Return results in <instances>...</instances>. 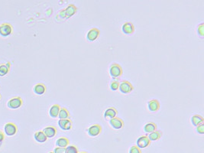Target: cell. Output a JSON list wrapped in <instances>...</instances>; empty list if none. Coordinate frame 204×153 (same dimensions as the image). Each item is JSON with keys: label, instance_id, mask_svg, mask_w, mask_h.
I'll return each instance as SVG.
<instances>
[{"label": "cell", "instance_id": "6da1fadb", "mask_svg": "<svg viewBox=\"0 0 204 153\" xmlns=\"http://www.w3.org/2000/svg\"><path fill=\"white\" fill-rule=\"evenodd\" d=\"M109 73L112 78L116 79V78L120 77L123 74V67L117 63H112L109 66Z\"/></svg>", "mask_w": 204, "mask_h": 153}, {"label": "cell", "instance_id": "7a4b0ae2", "mask_svg": "<svg viewBox=\"0 0 204 153\" xmlns=\"http://www.w3.org/2000/svg\"><path fill=\"white\" fill-rule=\"evenodd\" d=\"M118 90L123 94H128L134 90V87L128 81H123L119 84Z\"/></svg>", "mask_w": 204, "mask_h": 153}, {"label": "cell", "instance_id": "3957f363", "mask_svg": "<svg viewBox=\"0 0 204 153\" xmlns=\"http://www.w3.org/2000/svg\"><path fill=\"white\" fill-rule=\"evenodd\" d=\"M76 12H77V8H76L74 4L69 5L65 9L61 11V13H64V15H63L62 18H71V17H72L73 15H74L75 14H76Z\"/></svg>", "mask_w": 204, "mask_h": 153}, {"label": "cell", "instance_id": "277c9868", "mask_svg": "<svg viewBox=\"0 0 204 153\" xmlns=\"http://www.w3.org/2000/svg\"><path fill=\"white\" fill-rule=\"evenodd\" d=\"M102 133V126L99 124H93L88 128L87 133L90 136L96 137Z\"/></svg>", "mask_w": 204, "mask_h": 153}, {"label": "cell", "instance_id": "5b68a950", "mask_svg": "<svg viewBox=\"0 0 204 153\" xmlns=\"http://www.w3.org/2000/svg\"><path fill=\"white\" fill-rule=\"evenodd\" d=\"M100 34V31L97 28H92L90 30L88 31L86 34V39L88 41H95L99 38Z\"/></svg>", "mask_w": 204, "mask_h": 153}, {"label": "cell", "instance_id": "8992f818", "mask_svg": "<svg viewBox=\"0 0 204 153\" xmlns=\"http://www.w3.org/2000/svg\"><path fill=\"white\" fill-rule=\"evenodd\" d=\"M151 141L147 135H142L137 140V145L139 149H145V148L150 146Z\"/></svg>", "mask_w": 204, "mask_h": 153}, {"label": "cell", "instance_id": "52a82bcc", "mask_svg": "<svg viewBox=\"0 0 204 153\" xmlns=\"http://www.w3.org/2000/svg\"><path fill=\"white\" fill-rule=\"evenodd\" d=\"M109 125L112 128H113L114 129H121L124 127V121L121 118L119 117H115L113 119H111L109 120Z\"/></svg>", "mask_w": 204, "mask_h": 153}, {"label": "cell", "instance_id": "ba28073f", "mask_svg": "<svg viewBox=\"0 0 204 153\" xmlns=\"http://www.w3.org/2000/svg\"><path fill=\"white\" fill-rule=\"evenodd\" d=\"M57 123H58L59 127L62 130H64V131H69V130H71L72 129L73 126L72 121L70 119H59Z\"/></svg>", "mask_w": 204, "mask_h": 153}, {"label": "cell", "instance_id": "9c48e42d", "mask_svg": "<svg viewBox=\"0 0 204 153\" xmlns=\"http://www.w3.org/2000/svg\"><path fill=\"white\" fill-rule=\"evenodd\" d=\"M22 105V100L20 97H15V98L11 99L10 100H8L7 106L8 108L10 109H18Z\"/></svg>", "mask_w": 204, "mask_h": 153}, {"label": "cell", "instance_id": "30bf717a", "mask_svg": "<svg viewBox=\"0 0 204 153\" xmlns=\"http://www.w3.org/2000/svg\"><path fill=\"white\" fill-rule=\"evenodd\" d=\"M135 25L132 22H125L122 26V31H123L124 34H127V35H130V34H133L135 32Z\"/></svg>", "mask_w": 204, "mask_h": 153}, {"label": "cell", "instance_id": "8fae6325", "mask_svg": "<svg viewBox=\"0 0 204 153\" xmlns=\"http://www.w3.org/2000/svg\"><path fill=\"white\" fill-rule=\"evenodd\" d=\"M12 32H13V27L9 24L4 23L0 25V35L6 37L11 34Z\"/></svg>", "mask_w": 204, "mask_h": 153}, {"label": "cell", "instance_id": "7c38bea8", "mask_svg": "<svg viewBox=\"0 0 204 153\" xmlns=\"http://www.w3.org/2000/svg\"><path fill=\"white\" fill-rule=\"evenodd\" d=\"M160 107V102L156 99H153L148 102V109L151 113H155L159 110Z\"/></svg>", "mask_w": 204, "mask_h": 153}, {"label": "cell", "instance_id": "4fadbf2b", "mask_svg": "<svg viewBox=\"0 0 204 153\" xmlns=\"http://www.w3.org/2000/svg\"><path fill=\"white\" fill-rule=\"evenodd\" d=\"M4 130L5 133H6L8 136H13V135H15L17 133V127L13 123H8L5 126Z\"/></svg>", "mask_w": 204, "mask_h": 153}, {"label": "cell", "instance_id": "5bb4252c", "mask_svg": "<svg viewBox=\"0 0 204 153\" xmlns=\"http://www.w3.org/2000/svg\"><path fill=\"white\" fill-rule=\"evenodd\" d=\"M118 114V111L115 107H109V108L106 109L104 112V118L106 119H111L113 118L116 117V115Z\"/></svg>", "mask_w": 204, "mask_h": 153}, {"label": "cell", "instance_id": "9a60e30c", "mask_svg": "<svg viewBox=\"0 0 204 153\" xmlns=\"http://www.w3.org/2000/svg\"><path fill=\"white\" fill-rule=\"evenodd\" d=\"M43 133H44V135H46L47 138H53L57 134V129H56L55 127L54 126H48V127H45L43 129Z\"/></svg>", "mask_w": 204, "mask_h": 153}, {"label": "cell", "instance_id": "2e32d148", "mask_svg": "<svg viewBox=\"0 0 204 153\" xmlns=\"http://www.w3.org/2000/svg\"><path fill=\"white\" fill-rule=\"evenodd\" d=\"M34 139L36 142H39V143H44V142H45L48 140V138H47L46 135H44V133L42 131L36 132L34 135Z\"/></svg>", "mask_w": 204, "mask_h": 153}, {"label": "cell", "instance_id": "e0dca14e", "mask_svg": "<svg viewBox=\"0 0 204 153\" xmlns=\"http://www.w3.org/2000/svg\"><path fill=\"white\" fill-rule=\"evenodd\" d=\"M61 107L59 104H54L53 106H51V107L50 108L49 110V115L50 117L52 118H57L58 116L59 112Z\"/></svg>", "mask_w": 204, "mask_h": 153}, {"label": "cell", "instance_id": "ac0fdd59", "mask_svg": "<svg viewBox=\"0 0 204 153\" xmlns=\"http://www.w3.org/2000/svg\"><path fill=\"white\" fill-rule=\"evenodd\" d=\"M191 123L194 126H198L200 125L203 124L204 119L203 116H201L200 115H194L191 118Z\"/></svg>", "mask_w": 204, "mask_h": 153}, {"label": "cell", "instance_id": "d6986e66", "mask_svg": "<svg viewBox=\"0 0 204 153\" xmlns=\"http://www.w3.org/2000/svg\"><path fill=\"white\" fill-rule=\"evenodd\" d=\"M34 93L37 95H43L46 92V87L43 83H38L33 88Z\"/></svg>", "mask_w": 204, "mask_h": 153}, {"label": "cell", "instance_id": "ffe728a7", "mask_svg": "<svg viewBox=\"0 0 204 153\" xmlns=\"http://www.w3.org/2000/svg\"><path fill=\"white\" fill-rule=\"evenodd\" d=\"M157 130V125L156 123H152V122H150V123H146L144 126V131L146 133H151L153 132L156 131Z\"/></svg>", "mask_w": 204, "mask_h": 153}, {"label": "cell", "instance_id": "44dd1931", "mask_svg": "<svg viewBox=\"0 0 204 153\" xmlns=\"http://www.w3.org/2000/svg\"><path fill=\"white\" fill-rule=\"evenodd\" d=\"M70 141L66 137H60L58 140L56 141V145L57 147L60 148H66L69 145Z\"/></svg>", "mask_w": 204, "mask_h": 153}, {"label": "cell", "instance_id": "7402d4cb", "mask_svg": "<svg viewBox=\"0 0 204 153\" xmlns=\"http://www.w3.org/2000/svg\"><path fill=\"white\" fill-rule=\"evenodd\" d=\"M162 136V132L159 131V130H156V131L153 132V133H150L149 137V139L150 141H157L158 140H160V138Z\"/></svg>", "mask_w": 204, "mask_h": 153}, {"label": "cell", "instance_id": "603a6c76", "mask_svg": "<svg viewBox=\"0 0 204 153\" xmlns=\"http://www.w3.org/2000/svg\"><path fill=\"white\" fill-rule=\"evenodd\" d=\"M58 117L60 119H69L70 118L69 111H68L66 108H64V107H62V108H60V112H59V114H58Z\"/></svg>", "mask_w": 204, "mask_h": 153}, {"label": "cell", "instance_id": "cb8c5ba5", "mask_svg": "<svg viewBox=\"0 0 204 153\" xmlns=\"http://www.w3.org/2000/svg\"><path fill=\"white\" fill-rule=\"evenodd\" d=\"M9 64H6L0 66V76H3L8 74V71H9Z\"/></svg>", "mask_w": 204, "mask_h": 153}, {"label": "cell", "instance_id": "d4e9b609", "mask_svg": "<svg viewBox=\"0 0 204 153\" xmlns=\"http://www.w3.org/2000/svg\"><path fill=\"white\" fill-rule=\"evenodd\" d=\"M65 153H79L77 147L75 145H68L65 149Z\"/></svg>", "mask_w": 204, "mask_h": 153}, {"label": "cell", "instance_id": "484cf974", "mask_svg": "<svg viewBox=\"0 0 204 153\" xmlns=\"http://www.w3.org/2000/svg\"><path fill=\"white\" fill-rule=\"evenodd\" d=\"M119 84L120 83L117 81H112L110 83V85H109L111 90H112V91H116V90H118V87H119Z\"/></svg>", "mask_w": 204, "mask_h": 153}, {"label": "cell", "instance_id": "4316f807", "mask_svg": "<svg viewBox=\"0 0 204 153\" xmlns=\"http://www.w3.org/2000/svg\"><path fill=\"white\" fill-rule=\"evenodd\" d=\"M204 25L203 23H201L197 26V34L200 38H203L204 37Z\"/></svg>", "mask_w": 204, "mask_h": 153}, {"label": "cell", "instance_id": "83f0119b", "mask_svg": "<svg viewBox=\"0 0 204 153\" xmlns=\"http://www.w3.org/2000/svg\"><path fill=\"white\" fill-rule=\"evenodd\" d=\"M128 153H142L141 149H139V147L136 145H133L129 149V152Z\"/></svg>", "mask_w": 204, "mask_h": 153}, {"label": "cell", "instance_id": "f1b7e54d", "mask_svg": "<svg viewBox=\"0 0 204 153\" xmlns=\"http://www.w3.org/2000/svg\"><path fill=\"white\" fill-rule=\"evenodd\" d=\"M196 132H197L198 134H200V135H203L204 134V124L200 125V126H196Z\"/></svg>", "mask_w": 204, "mask_h": 153}, {"label": "cell", "instance_id": "f546056e", "mask_svg": "<svg viewBox=\"0 0 204 153\" xmlns=\"http://www.w3.org/2000/svg\"><path fill=\"white\" fill-rule=\"evenodd\" d=\"M66 148H60V147H56L54 149V153H65Z\"/></svg>", "mask_w": 204, "mask_h": 153}, {"label": "cell", "instance_id": "4dcf8cb0", "mask_svg": "<svg viewBox=\"0 0 204 153\" xmlns=\"http://www.w3.org/2000/svg\"><path fill=\"white\" fill-rule=\"evenodd\" d=\"M4 139H5L4 134L2 133V132H0V147H1L2 145H3V141H4Z\"/></svg>", "mask_w": 204, "mask_h": 153}, {"label": "cell", "instance_id": "1f68e13d", "mask_svg": "<svg viewBox=\"0 0 204 153\" xmlns=\"http://www.w3.org/2000/svg\"><path fill=\"white\" fill-rule=\"evenodd\" d=\"M80 153H87V152H80Z\"/></svg>", "mask_w": 204, "mask_h": 153}, {"label": "cell", "instance_id": "d6a6232c", "mask_svg": "<svg viewBox=\"0 0 204 153\" xmlns=\"http://www.w3.org/2000/svg\"><path fill=\"white\" fill-rule=\"evenodd\" d=\"M49 153H54V152H49Z\"/></svg>", "mask_w": 204, "mask_h": 153}, {"label": "cell", "instance_id": "836d02e7", "mask_svg": "<svg viewBox=\"0 0 204 153\" xmlns=\"http://www.w3.org/2000/svg\"><path fill=\"white\" fill-rule=\"evenodd\" d=\"M0 99H1V97H0Z\"/></svg>", "mask_w": 204, "mask_h": 153}]
</instances>
